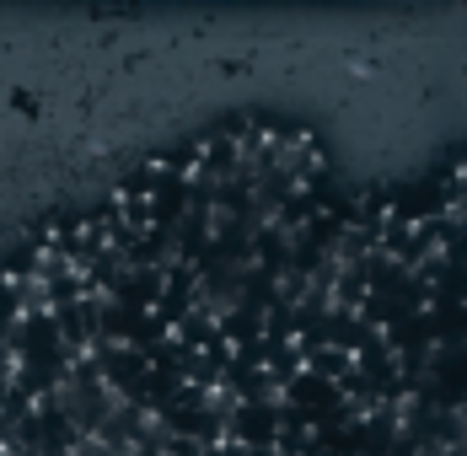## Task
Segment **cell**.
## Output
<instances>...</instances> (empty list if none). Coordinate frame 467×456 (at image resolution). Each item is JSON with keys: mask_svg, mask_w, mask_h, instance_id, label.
I'll return each mask as SVG.
<instances>
[{"mask_svg": "<svg viewBox=\"0 0 467 456\" xmlns=\"http://www.w3.org/2000/svg\"><path fill=\"white\" fill-rule=\"evenodd\" d=\"M226 440L242 451H269L275 446V409H253V403H236L226 413Z\"/></svg>", "mask_w": 467, "mask_h": 456, "instance_id": "1", "label": "cell"}, {"mask_svg": "<svg viewBox=\"0 0 467 456\" xmlns=\"http://www.w3.org/2000/svg\"><path fill=\"white\" fill-rule=\"evenodd\" d=\"M349 370H355V360H349L344 349H327L323 344L317 355H306V376H317V381H327V387H338Z\"/></svg>", "mask_w": 467, "mask_h": 456, "instance_id": "2", "label": "cell"}]
</instances>
